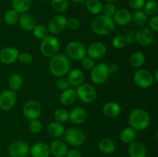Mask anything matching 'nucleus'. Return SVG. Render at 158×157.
Masks as SVG:
<instances>
[{"instance_id":"f257e3e1","label":"nucleus","mask_w":158,"mask_h":157,"mask_svg":"<svg viewBox=\"0 0 158 157\" xmlns=\"http://www.w3.org/2000/svg\"><path fill=\"white\" fill-rule=\"evenodd\" d=\"M49 68L51 74L56 77L65 76L70 70L69 58L64 54L57 53L50 58Z\"/></svg>"},{"instance_id":"f03ea898","label":"nucleus","mask_w":158,"mask_h":157,"mask_svg":"<svg viewBox=\"0 0 158 157\" xmlns=\"http://www.w3.org/2000/svg\"><path fill=\"white\" fill-rule=\"evenodd\" d=\"M131 127L136 131H143L148 129L151 124V117L146 110L141 108L133 109L128 116Z\"/></svg>"},{"instance_id":"7ed1b4c3","label":"nucleus","mask_w":158,"mask_h":157,"mask_svg":"<svg viewBox=\"0 0 158 157\" xmlns=\"http://www.w3.org/2000/svg\"><path fill=\"white\" fill-rule=\"evenodd\" d=\"M115 23L111 17L100 15L94 18L90 23L93 32L99 35H107L114 32Z\"/></svg>"},{"instance_id":"20e7f679","label":"nucleus","mask_w":158,"mask_h":157,"mask_svg":"<svg viewBox=\"0 0 158 157\" xmlns=\"http://www.w3.org/2000/svg\"><path fill=\"white\" fill-rule=\"evenodd\" d=\"M60 49V42L58 38L53 35H47L42 40L40 44V52L43 56L51 58L56 55Z\"/></svg>"},{"instance_id":"39448f33","label":"nucleus","mask_w":158,"mask_h":157,"mask_svg":"<svg viewBox=\"0 0 158 157\" xmlns=\"http://www.w3.org/2000/svg\"><path fill=\"white\" fill-rule=\"evenodd\" d=\"M66 56L73 61H81L86 56V49L84 45L78 41L69 42L66 48Z\"/></svg>"},{"instance_id":"423d86ee","label":"nucleus","mask_w":158,"mask_h":157,"mask_svg":"<svg viewBox=\"0 0 158 157\" xmlns=\"http://www.w3.org/2000/svg\"><path fill=\"white\" fill-rule=\"evenodd\" d=\"M77 96L79 99L84 103H92L97 99V92L95 87L89 83H84L77 86Z\"/></svg>"},{"instance_id":"0eeeda50","label":"nucleus","mask_w":158,"mask_h":157,"mask_svg":"<svg viewBox=\"0 0 158 157\" xmlns=\"http://www.w3.org/2000/svg\"><path fill=\"white\" fill-rule=\"evenodd\" d=\"M108 65L106 63H98L94 66L90 72V78L94 84L100 85L104 83L110 76Z\"/></svg>"},{"instance_id":"6e6552de","label":"nucleus","mask_w":158,"mask_h":157,"mask_svg":"<svg viewBox=\"0 0 158 157\" xmlns=\"http://www.w3.org/2000/svg\"><path fill=\"white\" fill-rule=\"evenodd\" d=\"M65 140L73 146H80L86 140L85 134L81 129L77 127H70L64 132Z\"/></svg>"},{"instance_id":"1a4fd4ad","label":"nucleus","mask_w":158,"mask_h":157,"mask_svg":"<svg viewBox=\"0 0 158 157\" xmlns=\"http://www.w3.org/2000/svg\"><path fill=\"white\" fill-rule=\"evenodd\" d=\"M133 79L136 86L141 89H148L151 87L154 83L151 72L144 69H140L136 71Z\"/></svg>"},{"instance_id":"9d476101","label":"nucleus","mask_w":158,"mask_h":157,"mask_svg":"<svg viewBox=\"0 0 158 157\" xmlns=\"http://www.w3.org/2000/svg\"><path fill=\"white\" fill-rule=\"evenodd\" d=\"M23 112L28 119H38L41 115L42 106L40 103L35 100H29L23 106Z\"/></svg>"},{"instance_id":"9b49d317","label":"nucleus","mask_w":158,"mask_h":157,"mask_svg":"<svg viewBox=\"0 0 158 157\" xmlns=\"http://www.w3.org/2000/svg\"><path fill=\"white\" fill-rule=\"evenodd\" d=\"M16 103V93L11 89H5L0 93V109L9 111Z\"/></svg>"},{"instance_id":"f8f14e48","label":"nucleus","mask_w":158,"mask_h":157,"mask_svg":"<svg viewBox=\"0 0 158 157\" xmlns=\"http://www.w3.org/2000/svg\"><path fill=\"white\" fill-rule=\"evenodd\" d=\"M67 27V18L63 15H55L52 17L48 24V31L53 35L60 34Z\"/></svg>"},{"instance_id":"ddd939ff","label":"nucleus","mask_w":158,"mask_h":157,"mask_svg":"<svg viewBox=\"0 0 158 157\" xmlns=\"http://www.w3.org/2000/svg\"><path fill=\"white\" fill-rule=\"evenodd\" d=\"M30 148L26 142L18 140L9 146V154L11 157H26L29 153Z\"/></svg>"},{"instance_id":"4468645a","label":"nucleus","mask_w":158,"mask_h":157,"mask_svg":"<svg viewBox=\"0 0 158 157\" xmlns=\"http://www.w3.org/2000/svg\"><path fill=\"white\" fill-rule=\"evenodd\" d=\"M135 39L140 46H148L154 42V33L150 28L141 27L136 32Z\"/></svg>"},{"instance_id":"2eb2a0df","label":"nucleus","mask_w":158,"mask_h":157,"mask_svg":"<svg viewBox=\"0 0 158 157\" xmlns=\"http://www.w3.org/2000/svg\"><path fill=\"white\" fill-rule=\"evenodd\" d=\"M106 53V48L103 43L100 42H94L91 43L86 49V55L93 59H100L103 58Z\"/></svg>"},{"instance_id":"dca6fc26","label":"nucleus","mask_w":158,"mask_h":157,"mask_svg":"<svg viewBox=\"0 0 158 157\" xmlns=\"http://www.w3.org/2000/svg\"><path fill=\"white\" fill-rule=\"evenodd\" d=\"M19 51L14 47H6L0 51V62L4 65L13 64L18 60Z\"/></svg>"},{"instance_id":"f3484780","label":"nucleus","mask_w":158,"mask_h":157,"mask_svg":"<svg viewBox=\"0 0 158 157\" xmlns=\"http://www.w3.org/2000/svg\"><path fill=\"white\" fill-rule=\"evenodd\" d=\"M132 15L128 9L122 8L116 10L112 18L115 24L120 26H126L132 21Z\"/></svg>"},{"instance_id":"a211bd4d","label":"nucleus","mask_w":158,"mask_h":157,"mask_svg":"<svg viewBox=\"0 0 158 157\" xmlns=\"http://www.w3.org/2000/svg\"><path fill=\"white\" fill-rule=\"evenodd\" d=\"M87 119V112L83 108L75 107L69 113V120L75 125L83 124Z\"/></svg>"},{"instance_id":"6ab92c4d","label":"nucleus","mask_w":158,"mask_h":157,"mask_svg":"<svg viewBox=\"0 0 158 157\" xmlns=\"http://www.w3.org/2000/svg\"><path fill=\"white\" fill-rule=\"evenodd\" d=\"M49 146L50 154H52L54 157H65L68 151L67 146L62 140H53Z\"/></svg>"},{"instance_id":"aec40b11","label":"nucleus","mask_w":158,"mask_h":157,"mask_svg":"<svg viewBox=\"0 0 158 157\" xmlns=\"http://www.w3.org/2000/svg\"><path fill=\"white\" fill-rule=\"evenodd\" d=\"M130 157H147V149L143 143L139 141H134L128 148Z\"/></svg>"},{"instance_id":"412c9836","label":"nucleus","mask_w":158,"mask_h":157,"mask_svg":"<svg viewBox=\"0 0 158 157\" xmlns=\"http://www.w3.org/2000/svg\"><path fill=\"white\" fill-rule=\"evenodd\" d=\"M29 152L32 157H49V146L45 143H37L31 147Z\"/></svg>"},{"instance_id":"4be33fe9","label":"nucleus","mask_w":158,"mask_h":157,"mask_svg":"<svg viewBox=\"0 0 158 157\" xmlns=\"http://www.w3.org/2000/svg\"><path fill=\"white\" fill-rule=\"evenodd\" d=\"M18 22L20 27L26 32H32L36 26V22L33 16L27 13L21 14L19 18Z\"/></svg>"},{"instance_id":"5701e85b","label":"nucleus","mask_w":158,"mask_h":157,"mask_svg":"<svg viewBox=\"0 0 158 157\" xmlns=\"http://www.w3.org/2000/svg\"><path fill=\"white\" fill-rule=\"evenodd\" d=\"M67 79L69 85L77 87L84 83L85 75L83 71L80 69H74L69 70V72H68Z\"/></svg>"},{"instance_id":"b1692460","label":"nucleus","mask_w":158,"mask_h":157,"mask_svg":"<svg viewBox=\"0 0 158 157\" xmlns=\"http://www.w3.org/2000/svg\"><path fill=\"white\" fill-rule=\"evenodd\" d=\"M103 112L108 118H116L121 112V107L115 102H108L103 106Z\"/></svg>"},{"instance_id":"393cba45","label":"nucleus","mask_w":158,"mask_h":157,"mask_svg":"<svg viewBox=\"0 0 158 157\" xmlns=\"http://www.w3.org/2000/svg\"><path fill=\"white\" fill-rule=\"evenodd\" d=\"M77 92L76 89L73 88H68L66 90L63 91L60 95V102L64 106H71L77 99Z\"/></svg>"},{"instance_id":"a878e982","label":"nucleus","mask_w":158,"mask_h":157,"mask_svg":"<svg viewBox=\"0 0 158 157\" xmlns=\"http://www.w3.org/2000/svg\"><path fill=\"white\" fill-rule=\"evenodd\" d=\"M47 132L52 138H59L64 135L65 128L63 124L57 122H51L47 126Z\"/></svg>"},{"instance_id":"bb28decb","label":"nucleus","mask_w":158,"mask_h":157,"mask_svg":"<svg viewBox=\"0 0 158 157\" xmlns=\"http://www.w3.org/2000/svg\"><path fill=\"white\" fill-rule=\"evenodd\" d=\"M12 9L19 14L26 13L32 6V0H12Z\"/></svg>"},{"instance_id":"cd10ccee","label":"nucleus","mask_w":158,"mask_h":157,"mask_svg":"<svg viewBox=\"0 0 158 157\" xmlns=\"http://www.w3.org/2000/svg\"><path fill=\"white\" fill-rule=\"evenodd\" d=\"M137 138V131L131 126L124 128L120 134V139L121 142L126 144H131L135 141Z\"/></svg>"},{"instance_id":"c85d7f7f","label":"nucleus","mask_w":158,"mask_h":157,"mask_svg":"<svg viewBox=\"0 0 158 157\" xmlns=\"http://www.w3.org/2000/svg\"><path fill=\"white\" fill-rule=\"evenodd\" d=\"M99 149L104 154L113 153L116 150V144L111 139L103 138L99 142Z\"/></svg>"},{"instance_id":"c756f323","label":"nucleus","mask_w":158,"mask_h":157,"mask_svg":"<svg viewBox=\"0 0 158 157\" xmlns=\"http://www.w3.org/2000/svg\"><path fill=\"white\" fill-rule=\"evenodd\" d=\"M129 62L133 68L140 69V67L143 66L145 62L144 54L140 51L133 52L129 58Z\"/></svg>"},{"instance_id":"7c9ffc66","label":"nucleus","mask_w":158,"mask_h":157,"mask_svg":"<svg viewBox=\"0 0 158 157\" xmlns=\"http://www.w3.org/2000/svg\"><path fill=\"white\" fill-rule=\"evenodd\" d=\"M9 89L14 91L19 90L23 85V78L19 74H12L8 80Z\"/></svg>"},{"instance_id":"2f4dec72","label":"nucleus","mask_w":158,"mask_h":157,"mask_svg":"<svg viewBox=\"0 0 158 157\" xmlns=\"http://www.w3.org/2000/svg\"><path fill=\"white\" fill-rule=\"evenodd\" d=\"M86 6L88 12L92 15H99L103 9V4L100 0H87Z\"/></svg>"},{"instance_id":"473e14b6","label":"nucleus","mask_w":158,"mask_h":157,"mask_svg":"<svg viewBox=\"0 0 158 157\" xmlns=\"http://www.w3.org/2000/svg\"><path fill=\"white\" fill-rule=\"evenodd\" d=\"M19 14L12 9L7 10L4 14V21L9 26L16 24L19 21Z\"/></svg>"},{"instance_id":"72a5a7b5","label":"nucleus","mask_w":158,"mask_h":157,"mask_svg":"<svg viewBox=\"0 0 158 157\" xmlns=\"http://www.w3.org/2000/svg\"><path fill=\"white\" fill-rule=\"evenodd\" d=\"M52 9L57 13L64 12L69 6V0H51Z\"/></svg>"},{"instance_id":"f704fd0d","label":"nucleus","mask_w":158,"mask_h":157,"mask_svg":"<svg viewBox=\"0 0 158 157\" xmlns=\"http://www.w3.org/2000/svg\"><path fill=\"white\" fill-rule=\"evenodd\" d=\"M143 9V11L148 16H153V15H155L158 11L157 2L148 0V2H145Z\"/></svg>"},{"instance_id":"c9c22d12","label":"nucleus","mask_w":158,"mask_h":157,"mask_svg":"<svg viewBox=\"0 0 158 157\" xmlns=\"http://www.w3.org/2000/svg\"><path fill=\"white\" fill-rule=\"evenodd\" d=\"M132 20L137 26H143L148 21V16L143 10H137L134 15H132Z\"/></svg>"},{"instance_id":"e433bc0d","label":"nucleus","mask_w":158,"mask_h":157,"mask_svg":"<svg viewBox=\"0 0 158 157\" xmlns=\"http://www.w3.org/2000/svg\"><path fill=\"white\" fill-rule=\"evenodd\" d=\"M53 117L56 122L63 124L69 120V112L65 109H58L54 112Z\"/></svg>"},{"instance_id":"4c0bfd02","label":"nucleus","mask_w":158,"mask_h":157,"mask_svg":"<svg viewBox=\"0 0 158 157\" xmlns=\"http://www.w3.org/2000/svg\"><path fill=\"white\" fill-rule=\"evenodd\" d=\"M48 29L43 25H36L32 30L33 35L37 39L43 40L48 35Z\"/></svg>"},{"instance_id":"58836bf2","label":"nucleus","mask_w":158,"mask_h":157,"mask_svg":"<svg viewBox=\"0 0 158 157\" xmlns=\"http://www.w3.org/2000/svg\"><path fill=\"white\" fill-rule=\"evenodd\" d=\"M127 42V40L126 37L121 35H118L113 38L112 46L115 49H121L126 46Z\"/></svg>"},{"instance_id":"ea45409f","label":"nucleus","mask_w":158,"mask_h":157,"mask_svg":"<svg viewBox=\"0 0 158 157\" xmlns=\"http://www.w3.org/2000/svg\"><path fill=\"white\" fill-rule=\"evenodd\" d=\"M42 123L38 119L30 120L29 123V129L32 133H39L42 130Z\"/></svg>"},{"instance_id":"a19ab883","label":"nucleus","mask_w":158,"mask_h":157,"mask_svg":"<svg viewBox=\"0 0 158 157\" xmlns=\"http://www.w3.org/2000/svg\"><path fill=\"white\" fill-rule=\"evenodd\" d=\"M116 10H117V9H116V6L114 3H106L104 6H103L102 12H103V15L112 18L115 13Z\"/></svg>"},{"instance_id":"79ce46f5","label":"nucleus","mask_w":158,"mask_h":157,"mask_svg":"<svg viewBox=\"0 0 158 157\" xmlns=\"http://www.w3.org/2000/svg\"><path fill=\"white\" fill-rule=\"evenodd\" d=\"M69 83L68 81L67 78H65L64 76L63 77H58V78L56 81V86L59 90L64 91L67 89L69 87Z\"/></svg>"},{"instance_id":"37998d69","label":"nucleus","mask_w":158,"mask_h":157,"mask_svg":"<svg viewBox=\"0 0 158 157\" xmlns=\"http://www.w3.org/2000/svg\"><path fill=\"white\" fill-rule=\"evenodd\" d=\"M80 62H81L82 67L86 70H91L95 66L94 60L89 56H85Z\"/></svg>"},{"instance_id":"c03bdc74","label":"nucleus","mask_w":158,"mask_h":157,"mask_svg":"<svg viewBox=\"0 0 158 157\" xmlns=\"http://www.w3.org/2000/svg\"><path fill=\"white\" fill-rule=\"evenodd\" d=\"M146 0H128V4L134 10H141L144 6Z\"/></svg>"},{"instance_id":"a18cd8bd","label":"nucleus","mask_w":158,"mask_h":157,"mask_svg":"<svg viewBox=\"0 0 158 157\" xmlns=\"http://www.w3.org/2000/svg\"><path fill=\"white\" fill-rule=\"evenodd\" d=\"M32 55L29 52H24L19 54L18 60L23 64H29L32 61Z\"/></svg>"},{"instance_id":"49530a36","label":"nucleus","mask_w":158,"mask_h":157,"mask_svg":"<svg viewBox=\"0 0 158 157\" xmlns=\"http://www.w3.org/2000/svg\"><path fill=\"white\" fill-rule=\"evenodd\" d=\"M80 26V21L77 18H70L67 19V27L71 30H77Z\"/></svg>"},{"instance_id":"de8ad7c7","label":"nucleus","mask_w":158,"mask_h":157,"mask_svg":"<svg viewBox=\"0 0 158 157\" xmlns=\"http://www.w3.org/2000/svg\"><path fill=\"white\" fill-rule=\"evenodd\" d=\"M150 29L154 32H158V16L157 15H153L149 19Z\"/></svg>"},{"instance_id":"09e8293b","label":"nucleus","mask_w":158,"mask_h":157,"mask_svg":"<svg viewBox=\"0 0 158 157\" xmlns=\"http://www.w3.org/2000/svg\"><path fill=\"white\" fill-rule=\"evenodd\" d=\"M65 157H82V155L77 149H70L67 151Z\"/></svg>"},{"instance_id":"8fccbe9b","label":"nucleus","mask_w":158,"mask_h":157,"mask_svg":"<svg viewBox=\"0 0 158 157\" xmlns=\"http://www.w3.org/2000/svg\"><path fill=\"white\" fill-rule=\"evenodd\" d=\"M108 70L110 74H115L119 71V66L117 64L112 63V64L108 65Z\"/></svg>"},{"instance_id":"3c124183","label":"nucleus","mask_w":158,"mask_h":157,"mask_svg":"<svg viewBox=\"0 0 158 157\" xmlns=\"http://www.w3.org/2000/svg\"><path fill=\"white\" fill-rule=\"evenodd\" d=\"M70 1H72L74 3H77V4H83V3L86 2L87 0H70Z\"/></svg>"},{"instance_id":"603ef678","label":"nucleus","mask_w":158,"mask_h":157,"mask_svg":"<svg viewBox=\"0 0 158 157\" xmlns=\"http://www.w3.org/2000/svg\"><path fill=\"white\" fill-rule=\"evenodd\" d=\"M158 69H156L155 72H154V75H153V78H154V81L158 82Z\"/></svg>"},{"instance_id":"864d4df0","label":"nucleus","mask_w":158,"mask_h":157,"mask_svg":"<svg viewBox=\"0 0 158 157\" xmlns=\"http://www.w3.org/2000/svg\"><path fill=\"white\" fill-rule=\"evenodd\" d=\"M105 2H106V3H116L119 1V0H104Z\"/></svg>"},{"instance_id":"5fc2aeb1","label":"nucleus","mask_w":158,"mask_h":157,"mask_svg":"<svg viewBox=\"0 0 158 157\" xmlns=\"http://www.w3.org/2000/svg\"><path fill=\"white\" fill-rule=\"evenodd\" d=\"M40 1H47V0H40Z\"/></svg>"},{"instance_id":"6e6d98bb","label":"nucleus","mask_w":158,"mask_h":157,"mask_svg":"<svg viewBox=\"0 0 158 157\" xmlns=\"http://www.w3.org/2000/svg\"><path fill=\"white\" fill-rule=\"evenodd\" d=\"M151 1H157V0H151Z\"/></svg>"},{"instance_id":"4d7b16f0","label":"nucleus","mask_w":158,"mask_h":157,"mask_svg":"<svg viewBox=\"0 0 158 157\" xmlns=\"http://www.w3.org/2000/svg\"><path fill=\"white\" fill-rule=\"evenodd\" d=\"M26 157H27V156H26Z\"/></svg>"}]
</instances>
